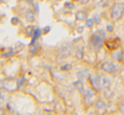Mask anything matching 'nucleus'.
<instances>
[{"label": "nucleus", "mask_w": 124, "mask_h": 115, "mask_svg": "<svg viewBox=\"0 0 124 115\" xmlns=\"http://www.w3.org/2000/svg\"><path fill=\"white\" fill-rule=\"evenodd\" d=\"M124 16V4L123 2H116L111 7V18L112 20L117 22Z\"/></svg>", "instance_id": "1"}, {"label": "nucleus", "mask_w": 124, "mask_h": 115, "mask_svg": "<svg viewBox=\"0 0 124 115\" xmlns=\"http://www.w3.org/2000/svg\"><path fill=\"white\" fill-rule=\"evenodd\" d=\"M104 40H105V33L104 31H101V30H99V31H96L93 36H92V44H93V47L95 48V49H100L101 47H102V43H104Z\"/></svg>", "instance_id": "2"}, {"label": "nucleus", "mask_w": 124, "mask_h": 115, "mask_svg": "<svg viewBox=\"0 0 124 115\" xmlns=\"http://www.w3.org/2000/svg\"><path fill=\"white\" fill-rule=\"evenodd\" d=\"M71 50H72V48H71L70 43H63L59 48V56L62 59H65L66 56H69L71 54Z\"/></svg>", "instance_id": "3"}, {"label": "nucleus", "mask_w": 124, "mask_h": 115, "mask_svg": "<svg viewBox=\"0 0 124 115\" xmlns=\"http://www.w3.org/2000/svg\"><path fill=\"white\" fill-rule=\"evenodd\" d=\"M101 67H102V70H104L106 73H115V72L117 71V66H116L113 62H110V61L104 62Z\"/></svg>", "instance_id": "4"}, {"label": "nucleus", "mask_w": 124, "mask_h": 115, "mask_svg": "<svg viewBox=\"0 0 124 115\" xmlns=\"http://www.w3.org/2000/svg\"><path fill=\"white\" fill-rule=\"evenodd\" d=\"M110 85H111V80H110L108 77L100 76V86H101V89H107V88H110Z\"/></svg>", "instance_id": "5"}, {"label": "nucleus", "mask_w": 124, "mask_h": 115, "mask_svg": "<svg viewBox=\"0 0 124 115\" xmlns=\"http://www.w3.org/2000/svg\"><path fill=\"white\" fill-rule=\"evenodd\" d=\"M90 83H92V85H93V88L95 89V90H101V86H100V76H95L93 77L92 79H90Z\"/></svg>", "instance_id": "6"}, {"label": "nucleus", "mask_w": 124, "mask_h": 115, "mask_svg": "<svg viewBox=\"0 0 124 115\" xmlns=\"http://www.w3.org/2000/svg\"><path fill=\"white\" fill-rule=\"evenodd\" d=\"M112 58L115 60H117V61H122L123 60V50L119 49V48H117V50H115L112 53Z\"/></svg>", "instance_id": "7"}, {"label": "nucleus", "mask_w": 124, "mask_h": 115, "mask_svg": "<svg viewBox=\"0 0 124 115\" xmlns=\"http://www.w3.org/2000/svg\"><path fill=\"white\" fill-rule=\"evenodd\" d=\"M76 18H77L78 20L87 19V13H85V11H78V12L76 13Z\"/></svg>", "instance_id": "8"}, {"label": "nucleus", "mask_w": 124, "mask_h": 115, "mask_svg": "<svg viewBox=\"0 0 124 115\" xmlns=\"http://www.w3.org/2000/svg\"><path fill=\"white\" fill-rule=\"evenodd\" d=\"M40 34H41V30L40 29H35V31H34V35H33V43L38 40V37L40 36Z\"/></svg>", "instance_id": "9"}, {"label": "nucleus", "mask_w": 124, "mask_h": 115, "mask_svg": "<svg viewBox=\"0 0 124 115\" xmlns=\"http://www.w3.org/2000/svg\"><path fill=\"white\" fill-rule=\"evenodd\" d=\"M82 56H83V49H82V47H78L77 48V58L78 59H82Z\"/></svg>", "instance_id": "10"}, {"label": "nucleus", "mask_w": 124, "mask_h": 115, "mask_svg": "<svg viewBox=\"0 0 124 115\" xmlns=\"http://www.w3.org/2000/svg\"><path fill=\"white\" fill-rule=\"evenodd\" d=\"M27 19H28V20H34V13L28 12V13H27Z\"/></svg>", "instance_id": "11"}, {"label": "nucleus", "mask_w": 124, "mask_h": 115, "mask_svg": "<svg viewBox=\"0 0 124 115\" xmlns=\"http://www.w3.org/2000/svg\"><path fill=\"white\" fill-rule=\"evenodd\" d=\"M96 107H99V108H104V107H105V102H101V101L98 102V103H96Z\"/></svg>", "instance_id": "12"}, {"label": "nucleus", "mask_w": 124, "mask_h": 115, "mask_svg": "<svg viewBox=\"0 0 124 115\" xmlns=\"http://www.w3.org/2000/svg\"><path fill=\"white\" fill-rule=\"evenodd\" d=\"M71 68V65H64L63 67H62V70H64V71H66V70H70Z\"/></svg>", "instance_id": "13"}, {"label": "nucleus", "mask_w": 124, "mask_h": 115, "mask_svg": "<svg viewBox=\"0 0 124 115\" xmlns=\"http://www.w3.org/2000/svg\"><path fill=\"white\" fill-rule=\"evenodd\" d=\"M92 25H93V20L88 19V20H87V27H92Z\"/></svg>", "instance_id": "14"}, {"label": "nucleus", "mask_w": 124, "mask_h": 115, "mask_svg": "<svg viewBox=\"0 0 124 115\" xmlns=\"http://www.w3.org/2000/svg\"><path fill=\"white\" fill-rule=\"evenodd\" d=\"M99 18H100L99 16H95V19H94V22H95V23H99V22H100V19H99Z\"/></svg>", "instance_id": "15"}, {"label": "nucleus", "mask_w": 124, "mask_h": 115, "mask_svg": "<svg viewBox=\"0 0 124 115\" xmlns=\"http://www.w3.org/2000/svg\"><path fill=\"white\" fill-rule=\"evenodd\" d=\"M107 30H108V31H112V30H113V27H112V25H107Z\"/></svg>", "instance_id": "16"}, {"label": "nucleus", "mask_w": 124, "mask_h": 115, "mask_svg": "<svg viewBox=\"0 0 124 115\" xmlns=\"http://www.w3.org/2000/svg\"><path fill=\"white\" fill-rule=\"evenodd\" d=\"M65 6H66V7H74V4H69V2H68Z\"/></svg>", "instance_id": "17"}, {"label": "nucleus", "mask_w": 124, "mask_h": 115, "mask_svg": "<svg viewBox=\"0 0 124 115\" xmlns=\"http://www.w3.org/2000/svg\"><path fill=\"white\" fill-rule=\"evenodd\" d=\"M49 29H51V28H48V27H46V28H45V33H47V31H48Z\"/></svg>", "instance_id": "18"}]
</instances>
